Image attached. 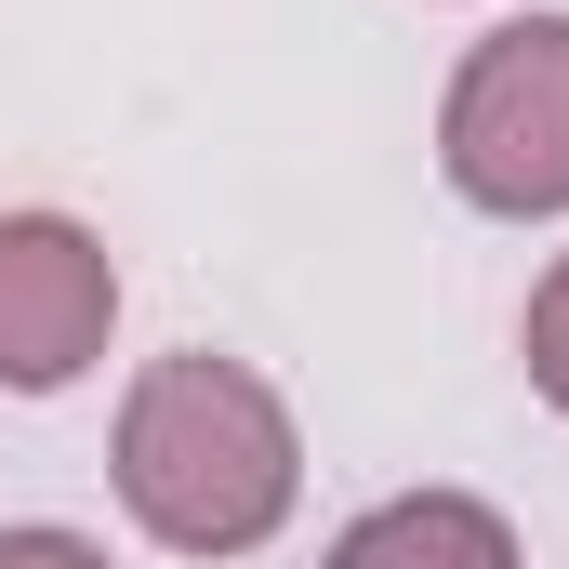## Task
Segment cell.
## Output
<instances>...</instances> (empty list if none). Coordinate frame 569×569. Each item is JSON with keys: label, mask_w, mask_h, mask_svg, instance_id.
Instances as JSON below:
<instances>
[{"label": "cell", "mask_w": 569, "mask_h": 569, "mask_svg": "<svg viewBox=\"0 0 569 569\" xmlns=\"http://www.w3.org/2000/svg\"><path fill=\"white\" fill-rule=\"evenodd\" d=\"M107 477H120V517H133L159 557H266L305 503V425L252 358H212V345H172L146 358L120 437H107Z\"/></svg>", "instance_id": "cell-1"}, {"label": "cell", "mask_w": 569, "mask_h": 569, "mask_svg": "<svg viewBox=\"0 0 569 569\" xmlns=\"http://www.w3.org/2000/svg\"><path fill=\"white\" fill-rule=\"evenodd\" d=\"M437 172L490 226H557L569 212V13H517L450 67Z\"/></svg>", "instance_id": "cell-2"}, {"label": "cell", "mask_w": 569, "mask_h": 569, "mask_svg": "<svg viewBox=\"0 0 569 569\" xmlns=\"http://www.w3.org/2000/svg\"><path fill=\"white\" fill-rule=\"evenodd\" d=\"M120 331V252L80 212H0V398H67Z\"/></svg>", "instance_id": "cell-3"}, {"label": "cell", "mask_w": 569, "mask_h": 569, "mask_svg": "<svg viewBox=\"0 0 569 569\" xmlns=\"http://www.w3.org/2000/svg\"><path fill=\"white\" fill-rule=\"evenodd\" d=\"M318 569H530L517 543V517L503 503H477V490H398V503H371V517H345Z\"/></svg>", "instance_id": "cell-4"}, {"label": "cell", "mask_w": 569, "mask_h": 569, "mask_svg": "<svg viewBox=\"0 0 569 569\" xmlns=\"http://www.w3.org/2000/svg\"><path fill=\"white\" fill-rule=\"evenodd\" d=\"M517 358H530V398L569 425V252L530 279V318H517Z\"/></svg>", "instance_id": "cell-5"}, {"label": "cell", "mask_w": 569, "mask_h": 569, "mask_svg": "<svg viewBox=\"0 0 569 569\" xmlns=\"http://www.w3.org/2000/svg\"><path fill=\"white\" fill-rule=\"evenodd\" d=\"M0 569H107V543L67 517H27V530H0Z\"/></svg>", "instance_id": "cell-6"}]
</instances>
